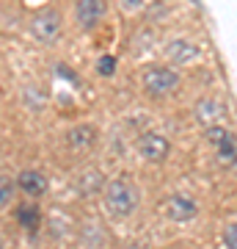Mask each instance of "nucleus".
I'll use <instances>...</instances> for the list:
<instances>
[{
    "label": "nucleus",
    "instance_id": "obj_11",
    "mask_svg": "<svg viewBox=\"0 0 237 249\" xmlns=\"http://www.w3.org/2000/svg\"><path fill=\"white\" fill-rule=\"evenodd\" d=\"M17 222H19L22 230L36 232V230H39V224H42V213H39V208H36V205H25V202H22L17 208Z\"/></svg>",
    "mask_w": 237,
    "mask_h": 249
},
{
    "label": "nucleus",
    "instance_id": "obj_2",
    "mask_svg": "<svg viewBox=\"0 0 237 249\" xmlns=\"http://www.w3.org/2000/svg\"><path fill=\"white\" fill-rule=\"evenodd\" d=\"M141 83H143V91L149 97H166L179 86V75H176L171 67H146L143 75H141Z\"/></svg>",
    "mask_w": 237,
    "mask_h": 249
},
{
    "label": "nucleus",
    "instance_id": "obj_6",
    "mask_svg": "<svg viewBox=\"0 0 237 249\" xmlns=\"http://www.w3.org/2000/svg\"><path fill=\"white\" fill-rule=\"evenodd\" d=\"M105 0H78L75 3V19L83 31H94L99 25V19L105 17Z\"/></svg>",
    "mask_w": 237,
    "mask_h": 249
},
{
    "label": "nucleus",
    "instance_id": "obj_18",
    "mask_svg": "<svg viewBox=\"0 0 237 249\" xmlns=\"http://www.w3.org/2000/svg\"><path fill=\"white\" fill-rule=\"evenodd\" d=\"M138 6H141V0H124V9H127V11L138 9Z\"/></svg>",
    "mask_w": 237,
    "mask_h": 249
},
{
    "label": "nucleus",
    "instance_id": "obj_8",
    "mask_svg": "<svg viewBox=\"0 0 237 249\" xmlns=\"http://www.w3.org/2000/svg\"><path fill=\"white\" fill-rule=\"evenodd\" d=\"M166 58L171 64H193V61H199L202 58V47L199 45H193V42H188V39H174V42H168L166 45Z\"/></svg>",
    "mask_w": 237,
    "mask_h": 249
},
{
    "label": "nucleus",
    "instance_id": "obj_9",
    "mask_svg": "<svg viewBox=\"0 0 237 249\" xmlns=\"http://www.w3.org/2000/svg\"><path fill=\"white\" fill-rule=\"evenodd\" d=\"M99 139V130L94 124H75L69 133H66V147L72 152H88Z\"/></svg>",
    "mask_w": 237,
    "mask_h": 249
},
{
    "label": "nucleus",
    "instance_id": "obj_14",
    "mask_svg": "<svg viewBox=\"0 0 237 249\" xmlns=\"http://www.w3.org/2000/svg\"><path fill=\"white\" fill-rule=\"evenodd\" d=\"M14 191H17V180H11V178H6V175H0V211L11 205V199H14Z\"/></svg>",
    "mask_w": 237,
    "mask_h": 249
},
{
    "label": "nucleus",
    "instance_id": "obj_13",
    "mask_svg": "<svg viewBox=\"0 0 237 249\" xmlns=\"http://www.w3.org/2000/svg\"><path fill=\"white\" fill-rule=\"evenodd\" d=\"M215 150H218V160H221V163H237V139L232 133H229L226 139L215 147Z\"/></svg>",
    "mask_w": 237,
    "mask_h": 249
},
{
    "label": "nucleus",
    "instance_id": "obj_17",
    "mask_svg": "<svg viewBox=\"0 0 237 249\" xmlns=\"http://www.w3.org/2000/svg\"><path fill=\"white\" fill-rule=\"evenodd\" d=\"M223 244H226V249H237V222L223 230Z\"/></svg>",
    "mask_w": 237,
    "mask_h": 249
},
{
    "label": "nucleus",
    "instance_id": "obj_1",
    "mask_svg": "<svg viewBox=\"0 0 237 249\" xmlns=\"http://www.w3.org/2000/svg\"><path fill=\"white\" fill-rule=\"evenodd\" d=\"M102 194H105V208L108 213L113 216V219H127V216L135 213V208L141 202V194H138V186L127 178H113L108 180L105 188H102Z\"/></svg>",
    "mask_w": 237,
    "mask_h": 249
},
{
    "label": "nucleus",
    "instance_id": "obj_12",
    "mask_svg": "<svg viewBox=\"0 0 237 249\" xmlns=\"http://www.w3.org/2000/svg\"><path fill=\"white\" fill-rule=\"evenodd\" d=\"M108 180L99 175L97 169H86L83 175H80L78 180V188H80V194H97V191H102L105 188Z\"/></svg>",
    "mask_w": 237,
    "mask_h": 249
},
{
    "label": "nucleus",
    "instance_id": "obj_16",
    "mask_svg": "<svg viewBox=\"0 0 237 249\" xmlns=\"http://www.w3.org/2000/svg\"><path fill=\"white\" fill-rule=\"evenodd\" d=\"M97 72L102 75V78H111V75L116 72V58L113 55H102V58L97 61Z\"/></svg>",
    "mask_w": 237,
    "mask_h": 249
},
{
    "label": "nucleus",
    "instance_id": "obj_19",
    "mask_svg": "<svg viewBox=\"0 0 237 249\" xmlns=\"http://www.w3.org/2000/svg\"><path fill=\"white\" fill-rule=\"evenodd\" d=\"M0 249H3V238H0Z\"/></svg>",
    "mask_w": 237,
    "mask_h": 249
},
{
    "label": "nucleus",
    "instance_id": "obj_7",
    "mask_svg": "<svg viewBox=\"0 0 237 249\" xmlns=\"http://www.w3.org/2000/svg\"><path fill=\"white\" fill-rule=\"evenodd\" d=\"M166 216L171 219V222H190V219H196L199 216V205H196V199H190V196L185 194H174L166 199Z\"/></svg>",
    "mask_w": 237,
    "mask_h": 249
},
{
    "label": "nucleus",
    "instance_id": "obj_3",
    "mask_svg": "<svg viewBox=\"0 0 237 249\" xmlns=\"http://www.w3.org/2000/svg\"><path fill=\"white\" fill-rule=\"evenodd\" d=\"M31 36H33L36 42H42V45H53L55 39L61 36V14L53 9V6H44L39 9L31 17Z\"/></svg>",
    "mask_w": 237,
    "mask_h": 249
},
{
    "label": "nucleus",
    "instance_id": "obj_4",
    "mask_svg": "<svg viewBox=\"0 0 237 249\" xmlns=\"http://www.w3.org/2000/svg\"><path fill=\"white\" fill-rule=\"evenodd\" d=\"M138 152L141 158L149 160V163H163L171 152V142L160 133H143L138 139Z\"/></svg>",
    "mask_w": 237,
    "mask_h": 249
},
{
    "label": "nucleus",
    "instance_id": "obj_10",
    "mask_svg": "<svg viewBox=\"0 0 237 249\" xmlns=\"http://www.w3.org/2000/svg\"><path fill=\"white\" fill-rule=\"evenodd\" d=\"M17 188L22 191V194H28V196H44L47 194V188H50V183H47V175H44V172L25 169V172H19Z\"/></svg>",
    "mask_w": 237,
    "mask_h": 249
},
{
    "label": "nucleus",
    "instance_id": "obj_5",
    "mask_svg": "<svg viewBox=\"0 0 237 249\" xmlns=\"http://www.w3.org/2000/svg\"><path fill=\"white\" fill-rule=\"evenodd\" d=\"M193 116L202 127H212V124H223L226 119V106L218 97H202L193 106Z\"/></svg>",
    "mask_w": 237,
    "mask_h": 249
},
{
    "label": "nucleus",
    "instance_id": "obj_15",
    "mask_svg": "<svg viewBox=\"0 0 237 249\" xmlns=\"http://www.w3.org/2000/svg\"><path fill=\"white\" fill-rule=\"evenodd\" d=\"M229 136V130L223 127V124H212V127H204V142H210L212 147H218L223 139Z\"/></svg>",
    "mask_w": 237,
    "mask_h": 249
}]
</instances>
